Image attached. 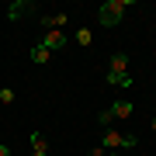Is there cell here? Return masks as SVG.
I'll use <instances>...</instances> for the list:
<instances>
[{"label": "cell", "mask_w": 156, "mask_h": 156, "mask_svg": "<svg viewBox=\"0 0 156 156\" xmlns=\"http://www.w3.org/2000/svg\"><path fill=\"white\" fill-rule=\"evenodd\" d=\"M135 0H104V4L97 7V21L104 24V28H115L118 21H122V11L125 7H132Z\"/></svg>", "instance_id": "obj_1"}, {"label": "cell", "mask_w": 156, "mask_h": 156, "mask_svg": "<svg viewBox=\"0 0 156 156\" xmlns=\"http://www.w3.org/2000/svg\"><path fill=\"white\" fill-rule=\"evenodd\" d=\"M66 42H69V38H66V35H62V31H45L42 38H38V45H42L45 52H59V49H62V45H66Z\"/></svg>", "instance_id": "obj_2"}, {"label": "cell", "mask_w": 156, "mask_h": 156, "mask_svg": "<svg viewBox=\"0 0 156 156\" xmlns=\"http://www.w3.org/2000/svg\"><path fill=\"white\" fill-rule=\"evenodd\" d=\"M101 146H104V149H125V132L104 128V135H101Z\"/></svg>", "instance_id": "obj_3"}, {"label": "cell", "mask_w": 156, "mask_h": 156, "mask_svg": "<svg viewBox=\"0 0 156 156\" xmlns=\"http://www.w3.org/2000/svg\"><path fill=\"white\" fill-rule=\"evenodd\" d=\"M66 21H69L66 14H42V17H38V24H42L45 31H62V24H66Z\"/></svg>", "instance_id": "obj_4"}, {"label": "cell", "mask_w": 156, "mask_h": 156, "mask_svg": "<svg viewBox=\"0 0 156 156\" xmlns=\"http://www.w3.org/2000/svg\"><path fill=\"white\" fill-rule=\"evenodd\" d=\"M28 59L35 62V66H45V62H49V59H52V52H45V49H42V45H38V42H35V45H31V49H28Z\"/></svg>", "instance_id": "obj_5"}, {"label": "cell", "mask_w": 156, "mask_h": 156, "mask_svg": "<svg viewBox=\"0 0 156 156\" xmlns=\"http://www.w3.org/2000/svg\"><path fill=\"white\" fill-rule=\"evenodd\" d=\"M108 111H111L115 118H128V115H132V101H125V97H122V101H115Z\"/></svg>", "instance_id": "obj_6"}, {"label": "cell", "mask_w": 156, "mask_h": 156, "mask_svg": "<svg viewBox=\"0 0 156 156\" xmlns=\"http://www.w3.org/2000/svg\"><path fill=\"white\" fill-rule=\"evenodd\" d=\"M108 73H128V56H125V52H115V56H111V69H108Z\"/></svg>", "instance_id": "obj_7"}, {"label": "cell", "mask_w": 156, "mask_h": 156, "mask_svg": "<svg viewBox=\"0 0 156 156\" xmlns=\"http://www.w3.org/2000/svg\"><path fill=\"white\" fill-rule=\"evenodd\" d=\"M24 11H35V4H24V0H14V4H11V11H7V17H11V21H17V17H21Z\"/></svg>", "instance_id": "obj_8"}, {"label": "cell", "mask_w": 156, "mask_h": 156, "mask_svg": "<svg viewBox=\"0 0 156 156\" xmlns=\"http://www.w3.org/2000/svg\"><path fill=\"white\" fill-rule=\"evenodd\" d=\"M108 87H132L128 73H108Z\"/></svg>", "instance_id": "obj_9"}, {"label": "cell", "mask_w": 156, "mask_h": 156, "mask_svg": "<svg viewBox=\"0 0 156 156\" xmlns=\"http://www.w3.org/2000/svg\"><path fill=\"white\" fill-rule=\"evenodd\" d=\"M73 38H76V45H83V49H87V45L94 42V35H90V28H76V35H73Z\"/></svg>", "instance_id": "obj_10"}, {"label": "cell", "mask_w": 156, "mask_h": 156, "mask_svg": "<svg viewBox=\"0 0 156 156\" xmlns=\"http://www.w3.org/2000/svg\"><path fill=\"white\" fill-rule=\"evenodd\" d=\"M97 122H101V128H111V125H115V115H111V111H101Z\"/></svg>", "instance_id": "obj_11"}, {"label": "cell", "mask_w": 156, "mask_h": 156, "mask_svg": "<svg viewBox=\"0 0 156 156\" xmlns=\"http://www.w3.org/2000/svg\"><path fill=\"white\" fill-rule=\"evenodd\" d=\"M0 104H14V90L11 87H0Z\"/></svg>", "instance_id": "obj_12"}, {"label": "cell", "mask_w": 156, "mask_h": 156, "mask_svg": "<svg viewBox=\"0 0 156 156\" xmlns=\"http://www.w3.org/2000/svg\"><path fill=\"white\" fill-rule=\"evenodd\" d=\"M135 142H139V139H135L132 132H125V149H135Z\"/></svg>", "instance_id": "obj_13"}, {"label": "cell", "mask_w": 156, "mask_h": 156, "mask_svg": "<svg viewBox=\"0 0 156 156\" xmlns=\"http://www.w3.org/2000/svg\"><path fill=\"white\" fill-rule=\"evenodd\" d=\"M31 156H49V153H45V142L42 146H31Z\"/></svg>", "instance_id": "obj_14"}, {"label": "cell", "mask_w": 156, "mask_h": 156, "mask_svg": "<svg viewBox=\"0 0 156 156\" xmlns=\"http://www.w3.org/2000/svg\"><path fill=\"white\" fill-rule=\"evenodd\" d=\"M0 156H11V149H7V146H4V142H0Z\"/></svg>", "instance_id": "obj_15"}, {"label": "cell", "mask_w": 156, "mask_h": 156, "mask_svg": "<svg viewBox=\"0 0 156 156\" xmlns=\"http://www.w3.org/2000/svg\"><path fill=\"white\" fill-rule=\"evenodd\" d=\"M149 128H153V132H156V118H153V122H149Z\"/></svg>", "instance_id": "obj_16"}, {"label": "cell", "mask_w": 156, "mask_h": 156, "mask_svg": "<svg viewBox=\"0 0 156 156\" xmlns=\"http://www.w3.org/2000/svg\"><path fill=\"white\" fill-rule=\"evenodd\" d=\"M108 156H118V153H108Z\"/></svg>", "instance_id": "obj_17"}]
</instances>
